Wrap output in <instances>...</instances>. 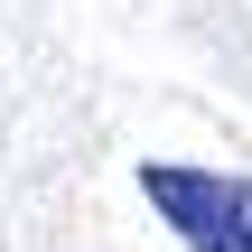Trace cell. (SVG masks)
Returning <instances> with one entry per match:
<instances>
[{
	"instance_id": "6da1fadb",
	"label": "cell",
	"mask_w": 252,
	"mask_h": 252,
	"mask_svg": "<svg viewBox=\"0 0 252 252\" xmlns=\"http://www.w3.org/2000/svg\"><path fill=\"white\" fill-rule=\"evenodd\" d=\"M140 196L159 206V224L187 252H252V178H215V168H187V159H150L140 168Z\"/></svg>"
}]
</instances>
